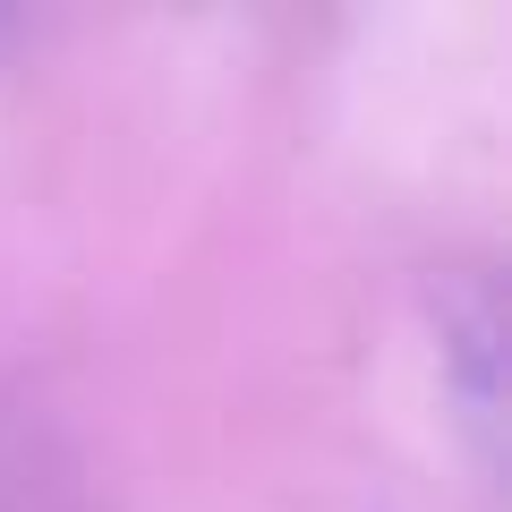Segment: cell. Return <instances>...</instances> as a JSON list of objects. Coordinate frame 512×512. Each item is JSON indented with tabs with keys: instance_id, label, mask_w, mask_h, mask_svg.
Returning <instances> with one entry per match:
<instances>
[{
	"instance_id": "cell-1",
	"label": "cell",
	"mask_w": 512,
	"mask_h": 512,
	"mask_svg": "<svg viewBox=\"0 0 512 512\" xmlns=\"http://www.w3.org/2000/svg\"><path fill=\"white\" fill-rule=\"evenodd\" d=\"M436 359L470 453L495 470L504 461V291H495V274L470 265V274L436 282Z\"/></svg>"
}]
</instances>
